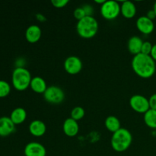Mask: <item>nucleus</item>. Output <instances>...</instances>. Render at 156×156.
Wrapping results in <instances>:
<instances>
[{
  "mask_svg": "<svg viewBox=\"0 0 156 156\" xmlns=\"http://www.w3.org/2000/svg\"><path fill=\"white\" fill-rule=\"evenodd\" d=\"M47 126L44 122L40 120H34L30 122L29 125V132L35 137H41L45 134Z\"/></svg>",
  "mask_w": 156,
  "mask_h": 156,
  "instance_id": "obj_14",
  "label": "nucleus"
},
{
  "mask_svg": "<svg viewBox=\"0 0 156 156\" xmlns=\"http://www.w3.org/2000/svg\"><path fill=\"white\" fill-rule=\"evenodd\" d=\"M136 27L143 34H150L155 29V24L152 20L145 16H140L136 20Z\"/></svg>",
  "mask_w": 156,
  "mask_h": 156,
  "instance_id": "obj_10",
  "label": "nucleus"
},
{
  "mask_svg": "<svg viewBox=\"0 0 156 156\" xmlns=\"http://www.w3.org/2000/svg\"><path fill=\"white\" fill-rule=\"evenodd\" d=\"M64 69L70 75H77L82 69V62L76 56H68L64 61Z\"/></svg>",
  "mask_w": 156,
  "mask_h": 156,
  "instance_id": "obj_8",
  "label": "nucleus"
},
{
  "mask_svg": "<svg viewBox=\"0 0 156 156\" xmlns=\"http://www.w3.org/2000/svg\"><path fill=\"white\" fill-rule=\"evenodd\" d=\"M150 56L152 59H154V61L156 62V44H154L153 47H152V51H151Z\"/></svg>",
  "mask_w": 156,
  "mask_h": 156,
  "instance_id": "obj_29",
  "label": "nucleus"
},
{
  "mask_svg": "<svg viewBox=\"0 0 156 156\" xmlns=\"http://www.w3.org/2000/svg\"><path fill=\"white\" fill-rule=\"evenodd\" d=\"M36 18H37V19L39 21H41V22H44V21H47V18H46L45 16H44V15H43L42 14H40V13L37 14Z\"/></svg>",
  "mask_w": 156,
  "mask_h": 156,
  "instance_id": "obj_30",
  "label": "nucleus"
},
{
  "mask_svg": "<svg viewBox=\"0 0 156 156\" xmlns=\"http://www.w3.org/2000/svg\"><path fill=\"white\" fill-rule=\"evenodd\" d=\"M105 126H106L107 129L109 130L111 133H115L117 130L121 128V124H120V121L117 117L115 116H109L106 118L105 122Z\"/></svg>",
  "mask_w": 156,
  "mask_h": 156,
  "instance_id": "obj_19",
  "label": "nucleus"
},
{
  "mask_svg": "<svg viewBox=\"0 0 156 156\" xmlns=\"http://www.w3.org/2000/svg\"><path fill=\"white\" fill-rule=\"evenodd\" d=\"M105 0H94V2L97 3V4H99V5H103L104 3H105Z\"/></svg>",
  "mask_w": 156,
  "mask_h": 156,
  "instance_id": "obj_31",
  "label": "nucleus"
},
{
  "mask_svg": "<svg viewBox=\"0 0 156 156\" xmlns=\"http://www.w3.org/2000/svg\"><path fill=\"white\" fill-rule=\"evenodd\" d=\"M44 98L46 101L51 105H59L65 99V92L59 86L50 85L44 93Z\"/></svg>",
  "mask_w": 156,
  "mask_h": 156,
  "instance_id": "obj_6",
  "label": "nucleus"
},
{
  "mask_svg": "<svg viewBox=\"0 0 156 156\" xmlns=\"http://www.w3.org/2000/svg\"><path fill=\"white\" fill-rule=\"evenodd\" d=\"M98 30V22L93 16H85L78 21L76 24V31L81 37L84 39H91L94 37Z\"/></svg>",
  "mask_w": 156,
  "mask_h": 156,
  "instance_id": "obj_3",
  "label": "nucleus"
},
{
  "mask_svg": "<svg viewBox=\"0 0 156 156\" xmlns=\"http://www.w3.org/2000/svg\"><path fill=\"white\" fill-rule=\"evenodd\" d=\"M15 125L9 117H0V136L5 137L13 133Z\"/></svg>",
  "mask_w": 156,
  "mask_h": 156,
  "instance_id": "obj_11",
  "label": "nucleus"
},
{
  "mask_svg": "<svg viewBox=\"0 0 156 156\" xmlns=\"http://www.w3.org/2000/svg\"><path fill=\"white\" fill-rule=\"evenodd\" d=\"M129 105L134 111L140 114H146L149 108V99L141 94H134L129 99Z\"/></svg>",
  "mask_w": 156,
  "mask_h": 156,
  "instance_id": "obj_7",
  "label": "nucleus"
},
{
  "mask_svg": "<svg viewBox=\"0 0 156 156\" xmlns=\"http://www.w3.org/2000/svg\"><path fill=\"white\" fill-rule=\"evenodd\" d=\"M101 15L106 20H114L120 14V5L118 2L109 0L101 5Z\"/></svg>",
  "mask_w": 156,
  "mask_h": 156,
  "instance_id": "obj_5",
  "label": "nucleus"
},
{
  "mask_svg": "<svg viewBox=\"0 0 156 156\" xmlns=\"http://www.w3.org/2000/svg\"><path fill=\"white\" fill-rule=\"evenodd\" d=\"M143 41L140 37L133 36L129 39L127 43V47L129 53L133 54L134 56L141 53L142 46H143Z\"/></svg>",
  "mask_w": 156,
  "mask_h": 156,
  "instance_id": "obj_17",
  "label": "nucleus"
},
{
  "mask_svg": "<svg viewBox=\"0 0 156 156\" xmlns=\"http://www.w3.org/2000/svg\"><path fill=\"white\" fill-rule=\"evenodd\" d=\"M154 10V12H155V15H156V2H155V4H154V5H153V9H152Z\"/></svg>",
  "mask_w": 156,
  "mask_h": 156,
  "instance_id": "obj_32",
  "label": "nucleus"
},
{
  "mask_svg": "<svg viewBox=\"0 0 156 156\" xmlns=\"http://www.w3.org/2000/svg\"><path fill=\"white\" fill-rule=\"evenodd\" d=\"M146 16L147 17V18H149V19L152 20V21H153L155 18H156V15H155V12H154L153 9H151V10L148 11V12H147V14H146Z\"/></svg>",
  "mask_w": 156,
  "mask_h": 156,
  "instance_id": "obj_28",
  "label": "nucleus"
},
{
  "mask_svg": "<svg viewBox=\"0 0 156 156\" xmlns=\"http://www.w3.org/2000/svg\"><path fill=\"white\" fill-rule=\"evenodd\" d=\"M31 79L30 71L24 67H16L12 72V83L18 91H24L29 88Z\"/></svg>",
  "mask_w": 156,
  "mask_h": 156,
  "instance_id": "obj_4",
  "label": "nucleus"
},
{
  "mask_svg": "<svg viewBox=\"0 0 156 156\" xmlns=\"http://www.w3.org/2000/svg\"><path fill=\"white\" fill-rule=\"evenodd\" d=\"M11 85L9 82L4 80H0V98H5L10 94Z\"/></svg>",
  "mask_w": 156,
  "mask_h": 156,
  "instance_id": "obj_22",
  "label": "nucleus"
},
{
  "mask_svg": "<svg viewBox=\"0 0 156 156\" xmlns=\"http://www.w3.org/2000/svg\"><path fill=\"white\" fill-rule=\"evenodd\" d=\"M30 87L34 92L43 94L48 88L46 81L40 76H35V77L32 78Z\"/></svg>",
  "mask_w": 156,
  "mask_h": 156,
  "instance_id": "obj_15",
  "label": "nucleus"
},
{
  "mask_svg": "<svg viewBox=\"0 0 156 156\" xmlns=\"http://www.w3.org/2000/svg\"><path fill=\"white\" fill-rule=\"evenodd\" d=\"M24 156H46L47 150L44 145L37 142L27 143L24 149Z\"/></svg>",
  "mask_w": 156,
  "mask_h": 156,
  "instance_id": "obj_9",
  "label": "nucleus"
},
{
  "mask_svg": "<svg viewBox=\"0 0 156 156\" xmlns=\"http://www.w3.org/2000/svg\"><path fill=\"white\" fill-rule=\"evenodd\" d=\"M152 47H153V45L149 41H143V44L141 49V53H143V54L146 55H150Z\"/></svg>",
  "mask_w": 156,
  "mask_h": 156,
  "instance_id": "obj_23",
  "label": "nucleus"
},
{
  "mask_svg": "<svg viewBox=\"0 0 156 156\" xmlns=\"http://www.w3.org/2000/svg\"></svg>",
  "mask_w": 156,
  "mask_h": 156,
  "instance_id": "obj_33",
  "label": "nucleus"
},
{
  "mask_svg": "<svg viewBox=\"0 0 156 156\" xmlns=\"http://www.w3.org/2000/svg\"><path fill=\"white\" fill-rule=\"evenodd\" d=\"M62 129L66 136L69 137H74L79 133V123L76 120L69 117L64 121L62 125Z\"/></svg>",
  "mask_w": 156,
  "mask_h": 156,
  "instance_id": "obj_12",
  "label": "nucleus"
},
{
  "mask_svg": "<svg viewBox=\"0 0 156 156\" xmlns=\"http://www.w3.org/2000/svg\"><path fill=\"white\" fill-rule=\"evenodd\" d=\"M132 68L134 73L143 79H149L153 76L156 71V65L150 55L139 53L132 59Z\"/></svg>",
  "mask_w": 156,
  "mask_h": 156,
  "instance_id": "obj_1",
  "label": "nucleus"
},
{
  "mask_svg": "<svg viewBox=\"0 0 156 156\" xmlns=\"http://www.w3.org/2000/svg\"><path fill=\"white\" fill-rule=\"evenodd\" d=\"M144 122L148 127L156 129V110L149 109L144 114Z\"/></svg>",
  "mask_w": 156,
  "mask_h": 156,
  "instance_id": "obj_20",
  "label": "nucleus"
},
{
  "mask_svg": "<svg viewBox=\"0 0 156 156\" xmlns=\"http://www.w3.org/2000/svg\"><path fill=\"white\" fill-rule=\"evenodd\" d=\"M82 7L83 8L86 16H92L93 12H94V9H93V7L91 5L85 4L84 5H82Z\"/></svg>",
  "mask_w": 156,
  "mask_h": 156,
  "instance_id": "obj_26",
  "label": "nucleus"
},
{
  "mask_svg": "<svg viewBox=\"0 0 156 156\" xmlns=\"http://www.w3.org/2000/svg\"><path fill=\"white\" fill-rule=\"evenodd\" d=\"M149 108L152 110H156V94H153L149 98Z\"/></svg>",
  "mask_w": 156,
  "mask_h": 156,
  "instance_id": "obj_27",
  "label": "nucleus"
},
{
  "mask_svg": "<svg viewBox=\"0 0 156 156\" xmlns=\"http://www.w3.org/2000/svg\"><path fill=\"white\" fill-rule=\"evenodd\" d=\"M133 142L131 133L126 128H120L114 133L111 137V147L117 152H123L127 150Z\"/></svg>",
  "mask_w": 156,
  "mask_h": 156,
  "instance_id": "obj_2",
  "label": "nucleus"
},
{
  "mask_svg": "<svg viewBox=\"0 0 156 156\" xmlns=\"http://www.w3.org/2000/svg\"><path fill=\"white\" fill-rule=\"evenodd\" d=\"M120 13L124 18H133L136 14V7L131 1H124L120 5Z\"/></svg>",
  "mask_w": 156,
  "mask_h": 156,
  "instance_id": "obj_16",
  "label": "nucleus"
},
{
  "mask_svg": "<svg viewBox=\"0 0 156 156\" xmlns=\"http://www.w3.org/2000/svg\"><path fill=\"white\" fill-rule=\"evenodd\" d=\"M69 2V0H52L51 4L56 9H62L66 6Z\"/></svg>",
  "mask_w": 156,
  "mask_h": 156,
  "instance_id": "obj_25",
  "label": "nucleus"
},
{
  "mask_svg": "<svg viewBox=\"0 0 156 156\" xmlns=\"http://www.w3.org/2000/svg\"><path fill=\"white\" fill-rule=\"evenodd\" d=\"M9 117L15 125L21 124L27 118V112L23 108H17L12 111Z\"/></svg>",
  "mask_w": 156,
  "mask_h": 156,
  "instance_id": "obj_18",
  "label": "nucleus"
},
{
  "mask_svg": "<svg viewBox=\"0 0 156 156\" xmlns=\"http://www.w3.org/2000/svg\"><path fill=\"white\" fill-rule=\"evenodd\" d=\"M42 35V30L38 25L31 24L25 31V38L30 44H35L40 41Z\"/></svg>",
  "mask_w": 156,
  "mask_h": 156,
  "instance_id": "obj_13",
  "label": "nucleus"
},
{
  "mask_svg": "<svg viewBox=\"0 0 156 156\" xmlns=\"http://www.w3.org/2000/svg\"><path fill=\"white\" fill-rule=\"evenodd\" d=\"M73 15H74L76 19H77L78 21H80L81 19H82V18H84L86 16L85 11H84L83 8L82 7L76 8V9H75L74 12H73Z\"/></svg>",
  "mask_w": 156,
  "mask_h": 156,
  "instance_id": "obj_24",
  "label": "nucleus"
},
{
  "mask_svg": "<svg viewBox=\"0 0 156 156\" xmlns=\"http://www.w3.org/2000/svg\"><path fill=\"white\" fill-rule=\"evenodd\" d=\"M85 110L82 107L77 106L76 108H73L71 111V118L73 120L79 121V120H82L84 117H85Z\"/></svg>",
  "mask_w": 156,
  "mask_h": 156,
  "instance_id": "obj_21",
  "label": "nucleus"
}]
</instances>
